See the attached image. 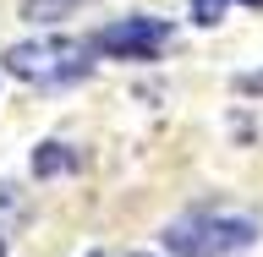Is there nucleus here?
Wrapping results in <instances>:
<instances>
[{
	"label": "nucleus",
	"mask_w": 263,
	"mask_h": 257,
	"mask_svg": "<svg viewBox=\"0 0 263 257\" xmlns=\"http://www.w3.org/2000/svg\"><path fill=\"white\" fill-rule=\"evenodd\" d=\"M159 241L170 246V257H236L258 241V225L241 219V213H209L203 208V213L170 219Z\"/></svg>",
	"instance_id": "nucleus-1"
},
{
	"label": "nucleus",
	"mask_w": 263,
	"mask_h": 257,
	"mask_svg": "<svg viewBox=\"0 0 263 257\" xmlns=\"http://www.w3.org/2000/svg\"><path fill=\"white\" fill-rule=\"evenodd\" d=\"M88 66H93V44H88V38H61V33L28 38V44L6 49V71L22 77V82H39V88L77 82V77H88Z\"/></svg>",
	"instance_id": "nucleus-2"
},
{
	"label": "nucleus",
	"mask_w": 263,
	"mask_h": 257,
	"mask_svg": "<svg viewBox=\"0 0 263 257\" xmlns=\"http://www.w3.org/2000/svg\"><path fill=\"white\" fill-rule=\"evenodd\" d=\"M164 44H170V22L164 16H126V22H110L93 38V49L121 55V61H154Z\"/></svg>",
	"instance_id": "nucleus-3"
},
{
	"label": "nucleus",
	"mask_w": 263,
	"mask_h": 257,
	"mask_svg": "<svg viewBox=\"0 0 263 257\" xmlns=\"http://www.w3.org/2000/svg\"><path fill=\"white\" fill-rule=\"evenodd\" d=\"M61 170H77V153L66 143H44L33 153V175H61Z\"/></svg>",
	"instance_id": "nucleus-4"
},
{
	"label": "nucleus",
	"mask_w": 263,
	"mask_h": 257,
	"mask_svg": "<svg viewBox=\"0 0 263 257\" xmlns=\"http://www.w3.org/2000/svg\"><path fill=\"white\" fill-rule=\"evenodd\" d=\"M225 6H230V0H192V16L203 22V28H214V22L225 16Z\"/></svg>",
	"instance_id": "nucleus-5"
},
{
	"label": "nucleus",
	"mask_w": 263,
	"mask_h": 257,
	"mask_svg": "<svg viewBox=\"0 0 263 257\" xmlns=\"http://www.w3.org/2000/svg\"><path fill=\"white\" fill-rule=\"evenodd\" d=\"M241 6H263V0H241Z\"/></svg>",
	"instance_id": "nucleus-6"
},
{
	"label": "nucleus",
	"mask_w": 263,
	"mask_h": 257,
	"mask_svg": "<svg viewBox=\"0 0 263 257\" xmlns=\"http://www.w3.org/2000/svg\"><path fill=\"white\" fill-rule=\"evenodd\" d=\"M0 257H6V235H0Z\"/></svg>",
	"instance_id": "nucleus-7"
},
{
	"label": "nucleus",
	"mask_w": 263,
	"mask_h": 257,
	"mask_svg": "<svg viewBox=\"0 0 263 257\" xmlns=\"http://www.w3.org/2000/svg\"><path fill=\"white\" fill-rule=\"evenodd\" d=\"M93 257H99V252H93Z\"/></svg>",
	"instance_id": "nucleus-8"
}]
</instances>
